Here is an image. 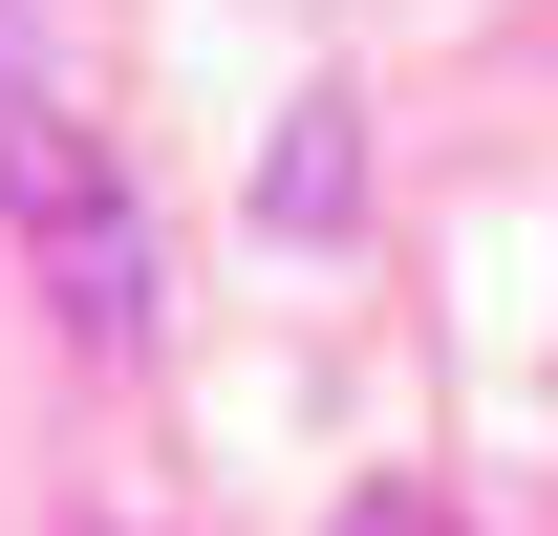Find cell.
I'll return each mask as SVG.
<instances>
[{"instance_id": "obj_1", "label": "cell", "mask_w": 558, "mask_h": 536, "mask_svg": "<svg viewBox=\"0 0 558 536\" xmlns=\"http://www.w3.org/2000/svg\"><path fill=\"white\" fill-rule=\"evenodd\" d=\"M0 215L86 343H150V215H130V150L86 130V86L44 65V22L0 0Z\"/></svg>"}, {"instance_id": "obj_2", "label": "cell", "mask_w": 558, "mask_h": 536, "mask_svg": "<svg viewBox=\"0 0 558 536\" xmlns=\"http://www.w3.org/2000/svg\"><path fill=\"white\" fill-rule=\"evenodd\" d=\"M344 194H365V150H344V108H301V130L258 150V215H279V236H344Z\"/></svg>"}, {"instance_id": "obj_3", "label": "cell", "mask_w": 558, "mask_h": 536, "mask_svg": "<svg viewBox=\"0 0 558 536\" xmlns=\"http://www.w3.org/2000/svg\"><path fill=\"white\" fill-rule=\"evenodd\" d=\"M323 536H473V515H451V494H409V472H365V494H344Z\"/></svg>"}]
</instances>
